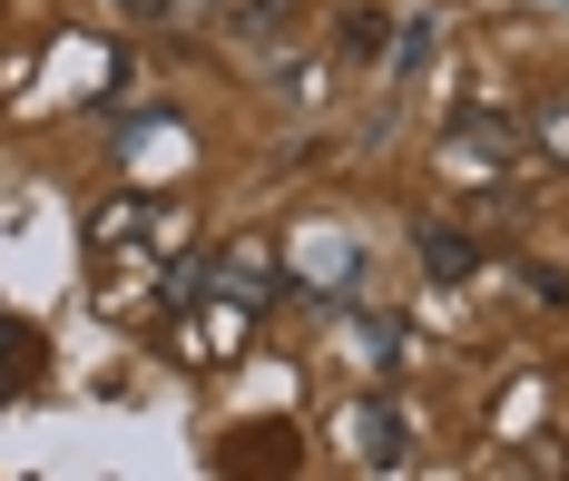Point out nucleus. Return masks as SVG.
<instances>
[{
	"label": "nucleus",
	"instance_id": "f03ea898",
	"mask_svg": "<svg viewBox=\"0 0 569 481\" xmlns=\"http://www.w3.org/2000/svg\"><path fill=\"white\" fill-rule=\"evenodd\" d=\"M284 89H295V99H305V109H315V99H325V89H335V69H325V60H305V69H295V79H284Z\"/></svg>",
	"mask_w": 569,
	"mask_h": 481
},
{
	"label": "nucleus",
	"instance_id": "f257e3e1",
	"mask_svg": "<svg viewBox=\"0 0 569 481\" xmlns=\"http://www.w3.org/2000/svg\"><path fill=\"white\" fill-rule=\"evenodd\" d=\"M353 442H363V462H402V422L383 413V403H363V413H353Z\"/></svg>",
	"mask_w": 569,
	"mask_h": 481
},
{
	"label": "nucleus",
	"instance_id": "20e7f679",
	"mask_svg": "<svg viewBox=\"0 0 569 481\" xmlns=\"http://www.w3.org/2000/svg\"><path fill=\"white\" fill-rule=\"evenodd\" d=\"M128 10H168V0H128Z\"/></svg>",
	"mask_w": 569,
	"mask_h": 481
},
{
	"label": "nucleus",
	"instance_id": "7ed1b4c3",
	"mask_svg": "<svg viewBox=\"0 0 569 481\" xmlns=\"http://www.w3.org/2000/svg\"><path fill=\"white\" fill-rule=\"evenodd\" d=\"M550 148H560V158H569V109H560V119H550Z\"/></svg>",
	"mask_w": 569,
	"mask_h": 481
}]
</instances>
